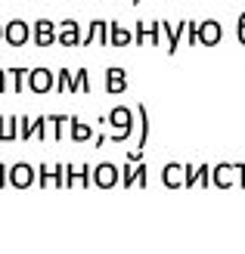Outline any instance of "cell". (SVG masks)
<instances>
[{
    "label": "cell",
    "instance_id": "6da1fadb",
    "mask_svg": "<svg viewBox=\"0 0 245 254\" xmlns=\"http://www.w3.org/2000/svg\"><path fill=\"white\" fill-rule=\"evenodd\" d=\"M106 121L115 127V136H112V143H124V139L134 133V112L127 109V106H118V109H112Z\"/></svg>",
    "mask_w": 245,
    "mask_h": 254
},
{
    "label": "cell",
    "instance_id": "7a4b0ae2",
    "mask_svg": "<svg viewBox=\"0 0 245 254\" xmlns=\"http://www.w3.org/2000/svg\"><path fill=\"white\" fill-rule=\"evenodd\" d=\"M28 37H31V28H28V22H25V19H9L3 25V41L9 47H25V44H28Z\"/></svg>",
    "mask_w": 245,
    "mask_h": 254
},
{
    "label": "cell",
    "instance_id": "3957f363",
    "mask_svg": "<svg viewBox=\"0 0 245 254\" xmlns=\"http://www.w3.org/2000/svg\"><path fill=\"white\" fill-rule=\"evenodd\" d=\"M28 87L34 93H47V90H53L56 87V74L50 71V68H31L28 71Z\"/></svg>",
    "mask_w": 245,
    "mask_h": 254
},
{
    "label": "cell",
    "instance_id": "277c9868",
    "mask_svg": "<svg viewBox=\"0 0 245 254\" xmlns=\"http://www.w3.org/2000/svg\"><path fill=\"white\" fill-rule=\"evenodd\" d=\"M47 127H50V118H19V136L22 139H31V136H37V139H47Z\"/></svg>",
    "mask_w": 245,
    "mask_h": 254
},
{
    "label": "cell",
    "instance_id": "5b68a950",
    "mask_svg": "<svg viewBox=\"0 0 245 254\" xmlns=\"http://www.w3.org/2000/svg\"><path fill=\"white\" fill-rule=\"evenodd\" d=\"M34 41H37V47H50V44H56V41H59V28H56V22H50V19H37V22H34Z\"/></svg>",
    "mask_w": 245,
    "mask_h": 254
},
{
    "label": "cell",
    "instance_id": "8992f818",
    "mask_svg": "<svg viewBox=\"0 0 245 254\" xmlns=\"http://www.w3.org/2000/svg\"><path fill=\"white\" fill-rule=\"evenodd\" d=\"M81 41H84L81 22H75V19L59 22V44H62V47H81Z\"/></svg>",
    "mask_w": 245,
    "mask_h": 254
},
{
    "label": "cell",
    "instance_id": "52a82bcc",
    "mask_svg": "<svg viewBox=\"0 0 245 254\" xmlns=\"http://www.w3.org/2000/svg\"><path fill=\"white\" fill-rule=\"evenodd\" d=\"M221 41H224V28H221V22H214V19L199 22V44L214 47V44H221Z\"/></svg>",
    "mask_w": 245,
    "mask_h": 254
},
{
    "label": "cell",
    "instance_id": "ba28073f",
    "mask_svg": "<svg viewBox=\"0 0 245 254\" xmlns=\"http://www.w3.org/2000/svg\"><path fill=\"white\" fill-rule=\"evenodd\" d=\"M93 41H99V44H109V22H106V19H93V22H87V31H84V41H81V47L93 44Z\"/></svg>",
    "mask_w": 245,
    "mask_h": 254
},
{
    "label": "cell",
    "instance_id": "9c48e42d",
    "mask_svg": "<svg viewBox=\"0 0 245 254\" xmlns=\"http://www.w3.org/2000/svg\"><path fill=\"white\" fill-rule=\"evenodd\" d=\"M37 183L41 186H66V168L62 164H56V168H50V164H41L37 168Z\"/></svg>",
    "mask_w": 245,
    "mask_h": 254
},
{
    "label": "cell",
    "instance_id": "30bf717a",
    "mask_svg": "<svg viewBox=\"0 0 245 254\" xmlns=\"http://www.w3.org/2000/svg\"><path fill=\"white\" fill-rule=\"evenodd\" d=\"M9 183L16 186V189L31 186V183H34V168H31V164H25V161L12 164V168H9Z\"/></svg>",
    "mask_w": 245,
    "mask_h": 254
},
{
    "label": "cell",
    "instance_id": "8fae6325",
    "mask_svg": "<svg viewBox=\"0 0 245 254\" xmlns=\"http://www.w3.org/2000/svg\"><path fill=\"white\" fill-rule=\"evenodd\" d=\"M93 183L102 186V189L115 186V183H118V168H115L112 161H102L99 168H93Z\"/></svg>",
    "mask_w": 245,
    "mask_h": 254
},
{
    "label": "cell",
    "instance_id": "7c38bea8",
    "mask_svg": "<svg viewBox=\"0 0 245 254\" xmlns=\"http://www.w3.org/2000/svg\"><path fill=\"white\" fill-rule=\"evenodd\" d=\"M106 90H109V93H124V90H127V74H124V68L112 65V68L106 71Z\"/></svg>",
    "mask_w": 245,
    "mask_h": 254
},
{
    "label": "cell",
    "instance_id": "4fadbf2b",
    "mask_svg": "<svg viewBox=\"0 0 245 254\" xmlns=\"http://www.w3.org/2000/svg\"><path fill=\"white\" fill-rule=\"evenodd\" d=\"M90 183H93V168H87V164L78 171L66 168V186H90Z\"/></svg>",
    "mask_w": 245,
    "mask_h": 254
},
{
    "label": "cell",
    "instance_id": "5bb4252c",
    "mask_svg": "<svg viewBox=\"0 0 245 254\" xmlns=\"http://www.w3.org/2000/svg\"><path fill=\"white\" fill-rule=\"evenodd\" d=\"M164 186H186V164H167L162 171Z\"/></svg>",
    "mask_w": 245,
    "mask_h": 254
},
{
    "label": "cell",
    "instance_id": "9a60e30c",
    "mask_svg": "<svg viewBox=\"0 0 245 254\" xmlns=\"http://www.w3.org/2000/svg\"><path fill=\"white\" fill-rule=\"evenodd\" d=\"M109 44L112 47H127V44H134V34L127 31L121 22H109Z\"/></svg>",
    "mask_w": 245,
    "mask_h": 254
},
{
    "label": "cell",
    "instance_id": "2e32d148",
    "mask_svg": "<svg viewBox=\"0 0 245 254\" xmlns=\"http://www.w3.org/2000/svg\"><path fill=\"white\" fill-rule=\"evenodd\" d=\"M233 174H239L236 164H217V168L211 171V183L214 186H230L233 183Z\"/></svg>",
    "mask_w": 245,
    "mask_h": 254
},
{
    "label": "cell",
    "instance_id": "e0dca14e",
    "mask_svg": "<svg viewBox=\"0 0 245 254\" xmlns=\"http://www.w3.org/2000/svg\"><path fill=\"white\" fill-rule=\"evenodd\" d=\"M69 133H72L75 143H84V139L93 136V127H90L87 121H81V118H69Z\"/></svg>",
    "mask_w": 245,
    "mask_h": 254
},
{
    "label": "cell",
    "instance_id": "ac0fdd59",
    "mask_svg": "<svg viewBox=\"0 0 245 254\" xmlns=\"http://www.w3.org/2000/svg\"><path fill=\"white\" fill-rule=\"evenodd\" d=\"M149 180V168L146 164H137V168H124V186H146Z\"/></svg>",
    "mask_w": 245,
    "mask_h": 254
},
{
    "label": "cell",
    "instance_id": "d6986e66",
    "mask_svg": "<svg viewBox=\"0 0 245 254\" xmlns=\"http://www.w3.org/2000/svg\"><path fill=\"white\" fill-rule=\"evenodd\" d=\"M56 90L59 93H78V87H75V71H69V68L56 71Z\"/></svg>",
    "mask_w": 245,
    "mask_h": 254
},
{
    "label": "cell",
    "instance_id": "ffe728a7",
    "mask_svg": "<svg viewBox=\"0 0 245 254\" xmlns=\"http://www.w3.org/2000/svg\"><path fill=\"white\" fill-rule=\"evenodd\" d=\"M19 136V118H0V139H16Z\"/></svg>",
    "mask_w": 245,
    "mask_h": 254
},
{
    "label": "cell",
    "instance_id": "44dd1931",
    "mask_svg": "<svg viewBox=\"0 0 245 254\" xmlns=\"http://www.w3.org/2000/svg\"><path fill=\"white\" fill-rule=\"evenodd\" d=\"M9 78H12V90L22 93L25 84H28V71H25V68H9Z\"/></svg>",
    "mask_w": 245,
    "mask_h": 254
},
{
    "label": "cell",
    "instance_id": "7402d4cb",
    "mask_svg": "<svg viewBox=\"0 0 245 254\" xmlns=\"http://www.w3.org/2000/svg\"><path fill=\"white\" fill-rule=\"evenodd\" d=\"M75 87H78L81 93L90 90V71H87V68H78V71H75Z\"/></svg>",
    "mask_w": 245,
    "mask_h": 254
},
{
    "label": "cell",
    "instance_id": "603a6c76",
    "mask_svg": "<svg viewBox=\"0 0 245 254\" xmlns=\"http://www.w3.org/2000/svg\"><path fill=\"white\" fill-rule=\"evenodd\" d=\"M66 121H69L66 115H50V133H53V139H62V124Z\"/></svg>",
    "mask_w": 245,
    "mask_h": 254
},
{
    "label": "cell",
    "instance_id": "cb8c5ba5",
    "mask_svg": "<svg viewBox=\"0 0 245 254\" xmlns=\"http://www.w3.org/2000/svg\"><path fill=\"white\" fill-rule=\"evenodd\" d=\"M149 41V22H137V31H134V44L143 47Z\"/></svg>",
    "mask_w": 245,
    "mask_h": 254
},
{
    "label": "cell",
    "instance_id": "d4e9b609",
    "mask_svg": "<svg viewBox=\"0 0 245 254\" xmlns=\"http://www.w3.org/2000/svg\"><path fill=\"white\" fill-rule=\"evenodd\" d=\"M196 180H199L202 186H208V183H211V168H208V164H202V168L196 171Z\"/></svg>",
    "mask_w": 245,
    "mask_h": 254
},
{
    "label": "cell",
    "instance_id": "484cf974",
    "mask_svg": "<svg viewBox=\"0 0 245 254\" xmlns=\"http://www.w3.org/2000/svg\"><path fill=\"white\" fill-rule=\"evenodd\" d=\"M236 37H239V44L245 47V12H242L239 22H236Z\"/></svg>",
    "mask_w": 245,
    "mask_h": 254
},
{
    "label": "cell",
    "instance_id": "4316f807",
    "mask_svg": "<svg viewBox=\"0 0 245 254\" xmlns=\"http://www.w3.org/2000/svg\"><path fill=\"white\" fill-rule=\"evenodd\" d=\"M6 78H9V71H3V68H0V93L6 90Z\"/></svg>",
    "mask_w": 245,
    "mask_h": 254
},
{
    "label": "cell",
    "instance_id": "83f0119b",
    "mask_svg": "<svg viewBox=\"0 0 245 254\" xmlns=\"http://www.w3.org/2000/svg\"><path fill=\"white\" fill-rule=\"evenodd\" d=\"M6 177H9V168H6V164H0V186L6 183Z\"/></svg>",
    "mask_w": 245,
    "mask_h": 254
},
{
    "label": "cell",
    "instance_id": "f1b7e54d",
    "mask_svg": "<svg viewBox=\"0 0 245 254\" xmlns=\"http://www.w3.org/2000/svg\"><path fill=\"white\" fill-rule=\"evenodd\" d=\"M0 41H3V25H0Z\"/></svg>",
    "mask_w": 245,
    "mask_h": 254
}]
</instances>
